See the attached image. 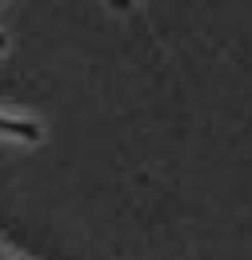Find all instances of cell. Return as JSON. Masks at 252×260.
I'll use <instances>...</instances> for the list:
<instances>
[]
</instances>
